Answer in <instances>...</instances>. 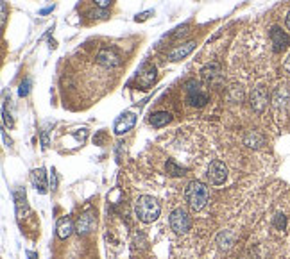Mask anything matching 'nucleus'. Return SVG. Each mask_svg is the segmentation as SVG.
I'll return each mask as SVG.
<instances>
[{
    "instance_id": "f257e3e1",
    "label": "nucleus",
    "mask_w": 290,
    "mask_h": 259,
    "mask_svg": "<svg viewBox=\"0 0 290 259\" xmlns=\"http://www.w3.org/2000/svg\"><path fill=\"white\" fill-rule=\"evenodd\" d=\"M134 213H136L140 222L151 224V222L158 220V216L161 213V207H160L156 199H153L151 195H142L134 204Z\"/></svg>"
},
{
    "instance_id": "f03ea898",
    "label": "nucleus",
    "mask_w": 290,
    "mask_h": 259,
    "mask_svg": "<svg viewBox=\"0 0 290 259\" xmlns=\"http://www.w3.org/2000/svg\"><path fill=\"white\" fill-rule=\"evenodd\" d=\"M208 186L201 181H192L188 182L187 190H185V199H187L188 205L192 207L193 211H201L208 202Z\"/></svg>"
},
{
    "instance_id": "7ed1b4c3",
    "label": "nucleus",
    "mask_w": 290,
    "mask_h": 259,
    "mask_svg": "<svg viewBox=\"0 0 290 259\" xmlns=\"http://www.w3.org/2000/svg\"><path fill=\"white\" fill-rule=\"evenodd\" d=\"M185 88H187L188 93V104L193 106V108H204L208 102V95L201 89V84L197 83V81H187L185 84Z\"/></svg>"
},
{
    "instance_id": "20e7f679",
    "label": "nucleus",
    "mask_w": 290,
    "mask_h": 259,
    "mask_svg": "<svg viewBox=\"0 0 290 259\" xmlns=\"http://www.w3.org/2000/svg\"><path fill=\"white\" fill-rule=\"evenodd\" d=\"M170 227H172L174 232L177 234H187L190 227H192V220H190V216L185 209L181 207H177L170 213Z\"/></svg>"
},
{
    "instance_id": "39448f33",
    "label": "nucleus",
    "mask_w": 290,
    "mask_h": 259,
    "mask_svg": "<svg viewBox=\"0 0 290 259\" xmlns=\"http://www.w3.org/2000/svg\"><path fill=\"white\" fill-rule=\"evenodd\" d=\"M206 175H208V179L213 182V184H222V182L227 179V168H226V165H224L221 159H215V161L210 163Z\"/></svg>"
},
{
    "instance_id": "423d86ee",
    "label": "nucleus",
    "mask_w": 290,
    "mask_h": 259,
    "mask_svg": "<svg viewBox=\"0 0 290 259\" xmlns=\"http://www.w3.org/2000/svg\"><path fill=\"white\" fill-rule=\"evenodd\" d=\"M95 225H97L95 215L92 211H86V213H83V215L77 218V222H75V232L81 236H86L95 229Z\"/></svg>"
},
{
    "instance_id": "0eeeda50",
    "label": "nucleus",
    "mask_w": 290,
    "mask_h": 259,
    "mask_svg": "<svg viewBox=\"0 0 290 259\" xmlns=\"http://www.w3.org/2000/svg\"><path fill=\"white\" fill-rule=\"evenodd\" d=\"M158 79V72L153 64H143L142 68L138 70L136 74V83L142 86V88H151Z\"/></svg>"
},
{
    "instance_id": "6e6552de",
    "label": "nucleus",
    "mask_w": 290,
    "mask_h": 259,
    "mask_svg": "<svg viewBox=\"0 0 290 259\" xmlns=\"http://www.w3.org/2000/svg\"><path fill=\"white\" fill-rule=\"evenodd\" d=\"M271 41L274 52H281V50H285L290 45V38L285 34V30H281L280 27H272L271 29Z\"/></svg>"
},
{
    "instance_id": "1a4fd4ad",
    "label": "nucleus",
    "mask_w": 290,
    "mask_h": 259,
    "mask_svg": "<svg viewBox=\"0 0 290 259\" xmlns=\"http://www.w3.org/2000/svg\"><path fill=\"white\" fill-rule=\"evenodd\" d=\"M201 77L202 81L206 84H217L222 81V72H221V66L217 63H210L206 64L204 68L201 70Z\"/></svg>"
},
{
    "instance_id": "9d476101",
    "label": "nucleus",
    "mask_w": 290,
    "mask_h": 259,
    "mask_svg": "<svg viewBox=\"0 0 290 259\" xmlns=\"http://www.w3.org/2000/svg\"><path fill=\"white\" fill-rule=\"evenodd\" d=\"M134 123H136V115L134 113H124L122 116L115 122V134H118V136L126 134L134 127Z\"/></svg>"
},
{
    "instance_id": "9b49d317",
    "label": "nucleus",
    "mask_w": 290,
    "mask_h": 259,
    "mask_svg": "<svg viewBox=\"0 0 290 259\" xmlns=\"http://www.w3.org/2000/svg\"><path fill=\"white\" fill-rule=\"evenodd\" d=\"M97 63L106 66V68H113V66H120V58L115 50H109V49H102L100 52L97 54Z\"/></svg>"
},
{
    "instance_id": "f8f14e48",
    "label": "nucleus",
    "mask_w": 290,
    "mask_h": 259,
    "mask_svg": "<svg viewBox=\"0 0 290 259\" xmlns=\"http://www.w3.org/2000/svg\"><path fill=\"white\" fill-rule=\"evenodd\" d=\"M267 104H269V95H267V89L265 88H256L251 95V106L255 111L261 113L263 109L267 108Z\"/></svg>"
},
{
    "instance_id": "ddd939ff",
    "label": "nucleus",
    "mask_w": 290,
    "mask_h": 259,
    "mask_svg": "<svg viewBox=\"0 0 290 259\" xmlns=\"http://www.w3.org/2000/svg\"><path fill=\"white\" fill-rule=\"evenodd\" d=\"M195 49V41H187V43L179 45V47H176V49H172L170 52H168V59L170 61H181V59H185L188 54H192V50Z\"/></svg>"
},
{
    "instance_id": "4468645a",
    "label": "nucleus",
    "mask_w": 290,
    "mask_h": 259,
    "mask_svg": "<svg viewBox=\"0 0 290 259\" xmlns=\"http://www.w3.org/2000/svg\"><path fill=\"white\" fill-rule=\"evenodd\" d=\"M32 186L36 188L38 193H47V175H45V170L43 168H38V170L32 172Z\"/></svg>"
},
{
    "instance_id": "2eb2a0df",
    "label": "nucleus",
    "mask_w": 290,
    "mask_h": 259,
    "mask_svg": "<svg viewBox=\"0 0 290 259\" xmlns=\"http://www.w3.org/2000/svg\"><path fill=\"white\" fill-rule=\"evenodd\" d=\"M56 230H58V238H61V240H66L72 232L75 230V225L72 224V220H70L68 216L66 218H61V220L58 222V227H56Z\"/></svg>"
},
{
    "instance_id": "dca6fc26",
    "label": "nucleus",
    "mask_w": 290,
    "mask_h": 259,
    "mask_svg": "<svg viewBox=\"0 0 290 259\" xmlns=\"http://www.w3.org/2000/svg\"><path fill=\"white\" fill-rule=\"evenodd\" d=\"M170 122H172V115L167 111H158L154 115H151V118H149V123L153 127H163V125H167Z\"/></svg>"
},
{
    "instance_id": "f3484780",
    "label": "nucleus",
    "mask_w": 290,
    "mask_h": 259,
    "mask_svg": "<svg viewBox=\"0 0 290 259\" xmlns=\"http://www.w3.org/2000/svg\"><path fill=\"white\" fill-rule=\"evenodd\" d=\"M165 170H167L168 175H172V177H181V175H185V173H187V168L179 167V165H177L174 159H168L167 165H165Z\"/></svg>"
},
{
    "instance_id": "a211bd4d",
    "label": "nucleus",
    "mask_w": 290,
    "mask_h": 259,
    "mask_svg": "<svg viewBox=\"0 0 290 259\" xmlns=\"http://www.w3.org/2000/svg\"><path fill=\"white\" fill-rule=\"evenodd\" d=\"M246 145L251 148H258L263 145V136H260L258 132H249L246 136Z\"/></svg>"
},
{
    "instance_id": "6ab92c4d",
    "label": "nucleus",
    "mask_w": 290,
    "mask_h": 259,
    "mask_svg": "<svg viewBox=\"0 0 290 259\" xmlns=\"http://www.w3.org/2000/svg\"><path fill=\"white\" fill-rule=\"evenodd\" d=\"M274 227L280 230H285L287 227V216L281 215V213H278V215L274 216Z\"/></svg>"
},
{
    "instance_id": "aec40b11",
    "label": "nucleus",
    "mask_w": 290,
    "mask_h": 259,
    "mask_svg": "<svg viewBox=\"0 0 290 259\" xmlns=\"http://www.w3.org/2000/svg\"><path fill=\"white\" fill-rule=\"evenodd\" d=\"M29 89H31V79H25L24 83L20 84L18 95H20V97H25V95L29 93Z\"/></svg>"
},
{
    "instance_id": "412c9836",
    "label": "nucleus",
    "mask_w": 290,
    "mask_h": 259,
    "mask_svg": "<svg viewBox=\"0 0 290 259\" xmlns=\"http://www.w3.org/2000/svg\"><path fill=\"white\" fill-rule=\"evenodd\" d=\"M0 7H2V22H0V24H2V27H4L5 20H7V5H5V2H2V4H0Z\"/></svg>"
},
{
    "instance_id": "4be33fe9",
    "label": "nucleus",
    "mask_w": 290,
    "mask_h": 259,
    "mask_svg": "<svg viewBox=\"0 0 290 259\" xmlns=\"http://www.w3.org/2000/svg\"><path fill=\"white\" fill-rule=\"evenodd\" d=\"M94 2L97 7H100V9H106V7L111 4V0H94Z\"/></svg>"
},
{
    "instance_id": "5701e85b",
    "label": "nucleus",
    "mask_w": 290,
    "mask_h": 259,
    "mask_svg": "<svg viewBox=\"0 0 290 259\" xmlns=\"http://www.w3.org/2000/svg\"><path fill=\"white\" fill-rule=\"evenodd\" d=\"M90 16H92V18H104V16H108V11L106 9H100V11H97V13H90Z\"/></svg>"
},
{
    "instance_id": "b1692460",
    "label": "nucleus",
    "mask_w": 290,
    "mask_h": 259,
    "mask_svg": "<svg viewBox=\"0 0 290 259\" xmlns=\"http://www.w3.org/2000/svg\"><path fill=\"white\" fill-rule=\"evenodd\" d=\"M151 15H153V11H145V13H142V15H138L134 20H136V22H143V20H147Z\"/></svg>"
},
{
    "instance_id": "393cba45",
    "label": "nucleus",
    "mask_w": 290,
    "mask_h": 259,
    "mask_svg": "<svg viewBox=\"0 0 290 259\" xmlns=\"http://www.w3.org/2000/svg\"><path fill=\"white\" fill-rule=\"evenodd\" d=\"M50 186H52V190L58 188V177H56V172L52 170V175H50Z\"/></svg>"
},
{
    "instance_id": "a878e982",
    "label": "nucleus",
    "mask_w": 290,
    "mask_h": 259,
    "mask_svg": "<svg viewBox=\"0 0 290 259\" xmlns=\"http://www.w3.org/2000/svg\"><path fill=\"white\" fill-rule=\"evenodd\" d=\"M285 70L290 74V54H289V58L285 59Z\"/></svg>"
},
{
    "instance_id": "bb28decb",
    "label": "nucleus",
    "mask_w": 290,
    "mask_h": 259,
    "mask_svg": "<svg viewBox=\"0 0 290 259\" xmlns=\"http://www.w3.org/2000/svg\"><path fill=\"white\" fill-rule=\"evenodd\" d=\"M287 27H289V30H290V11H289V15H287Z\"/></svg>"
}]
</instances>
